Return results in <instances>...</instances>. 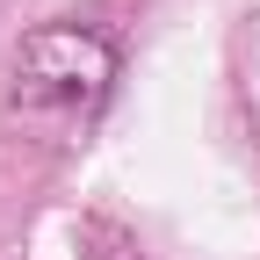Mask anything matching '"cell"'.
Returning a JSON list of instances; mask_svg holds the SVG:
<instances>
[{
    "instance_id": "1",
    "label": "cell",
    "mask_w": 260,
    "mask_h": 260,
    "mask_svg": "<svg viewBox=\"0 0 260 260\" xmlns=\"http://www.w3.org/2000/svg\"><path fill=\"white\" fill-rule=\"evenodd\" d=\"M116 87V51L80 22H44L15 44L8 65V109L37 130H80Z\"/></svg>"
}]
</instances>
